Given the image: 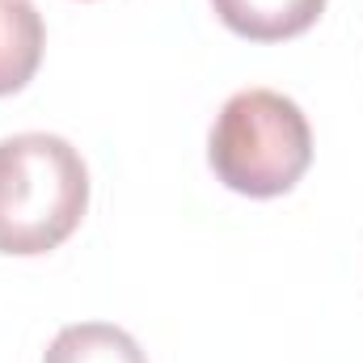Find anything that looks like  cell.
Wrapping results in <instances>:
<instances>
[{"instance_id":"277c9868","label":"cell","mask_w":363,"mask_h":363,"mask_svg":"<svg viewBox=\"0 0 363 363\" xmlns=\"http://www.w3.org/2000/svg\"><path fill=\"white\" fill-rule=\"evenodd\" d=\"M43 64V17L30 0H0V97L26 89Z\"/></svg>"},{"instance_id":"5b68a950","label":"cell","mask_w":363,"mask_h":363,"mask_svg":"<svg viewBox=\"0 0 363 363\" xmlns=\"http://www.w3.org/2000/svg\"><path fill=\"white\" fill-rule=\"evenodd\" d=\"M43 363H148V355L127 330L106 325V321H81L55 334Z\"/></svg>"},{"instance_id":"7a4b0ae2","label":"cell","mask_w":363,"mask_h":363,"mask_svg":"<svg viewBox=\"0 0 363 363\" xmlns=\"http://www.w3.org/2000/svg\"><path fill=\"white\" fill-rule=\"evenodd\" d=\"M207 161L237 194H287L313 165V131L304 110L274 89H241L224 101L211 127Z\"/></svg>"},{"instance_id":"6da1fadb","label":"cell","mask_w":363,"mask_h":363,"mask_svg":"<svg viewBox=\"0 0 363 363\" xmlns=\"http://www.w3.org/2000/svg\"><path fill=\"white\" fill-rule=\"evenodd\" d=\"M89 207V169L64 135L0 140V254L34 258L64 245Z\"/></svg>"},{"instance_id":"3957f363","label":"cell","mask_w":363,"mask_h":363,"mask_svg":"<svg viewBox=\"0 0 363 363\" xmlns=\"http://www.w3.org/2000/svg\"><path fill=\"white\" fill-rule=\"evenodd\" d=\"M211 4H216L220 21L233 34L250 38V43H283V38H296L325 9V0H211Z\"/></svg>"}]
</instances>
